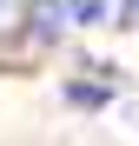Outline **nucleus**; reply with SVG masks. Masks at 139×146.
Masks as SVG:
<instances>
[{
	"label": "nucleus",
	"instance_id": "f257e3e1",
	"mask_svg": "<svg viewBox=\"0 0 139 146\" xmlns=\"http://www.w3.org/2000/svg\"><path fill=\"white\" fill-rule=\"evenodd\" d=\"M60 93H66V106H86V113L113 106V86H106V80H66Z\"/></svg>",
	"mask_w": 139,
	"mask_h": 146
},
{
	"label": "nucleus",
	"instance_id": "f03ea898",
	"mask_svg": "<svg viewBox=\"0 0 139 146\" xmlns=\"http://www.w3.org/2000/svg\"><path fill=\"white\" fill-rule=\"evenodd\" d=\"M119 27H139V0H119Z\"/></svg>",
	"mask_w": 139,
	"mask_h": 146
}]
</instances>
